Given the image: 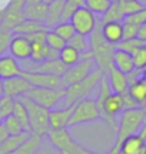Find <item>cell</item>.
<instances>
[{"mask_svg": "<svg viewBox=\"0 0 146 154\" xmlns=\"http://www.w3.org/2000/svg\"><path fill=\"white\" fill-rule=\"evenodd\" d=\"M138 37L146 42V23H143L142 26H139V32H138Z\"/></svg>", "mask_w": 146, "mask_h": 154, "instance_id": "7dc6e473", "label": "cell"}, {"mask_svg": "<svg viewBox=\"0 0 146 154\" xmlns=\"http://www.w3.org/2000/svg\"><path fill=\"white\" fill-rule=\"evenodd\" d=\"M69 46L75 47L76 50H79L80 53H84L89 50V40H87V36H83V34L75 33L73 37L68 42Z\"/></svg>", "mask_w": 146, "mask_h": 154, "instance_id": "836d02e7", "label": "cell"}, {"mask_svg": "<svg viewBox=\"0 0 146 154\" xmlns=\"http://www.w3.org/2000/svg\"><path fill=\"white\" fill-rule=\"evenodd\" d=\"M125 19L123 13L120 10V7H119V3H112L110 7L106 10V13L102 16L100 22L102 23H106V22H122Z\"/></svg>", "mask_w": 146, "mask_h": 154, "instance_id": "4dcf8cb0", "label": "cell"}, {"mask_svg": "<svg viewBox=\"0 0 146 154\" xmlns=\"http://www.w3.org/2000/svg\"><path fill=\"white\" fill-rule=\"evenodd\" d=\"M139 136H141L143 140L146 141V120H145V123L142 124V127H141V130H139V133H138Z\"/></svg>", "mask_w": 146, "mask_h": 154, "instance_id": "c3c4849f", "label": "cell"}, {"mask_svg": "<svg viewBox=\"0 0 146 154\" xmlns=\"http://www.w3.org/2000/svg\"><path fill=\"white\" fill-rule=\"evenodd\" d=\"M72 116V106L70 107H62V109H52L49 113V127L50 130H59V128H68L69 120Z\"/></svg>", "mask_w": 146, "mask_h": 154, "instance_id": "9a60e30c", "label": "cell"}, {"mask_svg": "<svg viewBox=\"0 0 146 154\" xmlns=\"http://www.w3.org/2000/svg\"><path fill=\"white\" fill-rule=\"evenodd\" d=\"M100 32L107 43L118 46L123 40V22H100Z\"/></svg>", "mask_w": 146, "mask_h": 154, "instance_id": "4fadbf2b", "label": "cell"}, {"mask_svg": "<svg viewBox=\"0 0 146 154\" xmlns=\"http://www.w3.org/2000/svg\"><path fill=\"white\" fill-rule=\"evenodd\" d=\"M59 60L62 61L63 64L66 67H70V66H75L76 63L82 60V53L76 50L75 47L66 44L60 51H59Z\"/></svg>", "mask_w": 146, "mask_h": 154, "instance_id": "4316f807", "label": "cell"}, {"mask_svg": "<svg viewBox=\"0 0 146 154\" xmlns=\"http://www.w3.org/2000/svg\"><path fill=\"white\" fill-rule=\"evenodd\" d=\"M141 70H142V76H143V77L146 79V66L143 67V69H141Z\"/></svg>", "mask_w": 146, "mask_h": 154, "instance_id": "f5cc1de1", "label": "cell"}, {"mask_svg": "<svg viewBox=\"0 0 146 154\" xmlns=\"http://www.w3.org/2000/svg\"><path fill=\"white\" fill-rule=\"evenodd\" d=\"M68 3H72V5L76 6H83V0H66Z\"/></svg>", "mask_w": 146, "mask_h": 154, "instance_id": "681fc988", "label": "cell"}, {"mask_svg": "<svg viewBox=\"0 0 146 154\" xmlns=\"http://www.w3.org/2000/svg\"><path fill=\"white\" fill-rule=\"evenodd\" d=\"M110 3H116V2H119V0H109Z\"/></svg>", "mask_w": 146, "mask_h": 154, "instance_id": "11a10c76", "label": "cell"}, {"mask_svg": "<svg viewBox=\"0 0 146 154\" xmlns=\"http://www.w3.org/2000/svg\"><path fill=\"white\" fill-rule=\"evenodd\" d=\"M13 116L16 117L19 123L22 124L24 131H30V120H29V111L22 99H14L13 104Z\"/></svg>", "mask_w": 146, "mask_h": 154, "instance_id": "484cf974", "label": "cell"}, {"mask_svg": "<svg viewBox=\"0 0 146 154\" xmlns=\"http://www.w3.org/2000/svg\"><path fill=\"white\" fill-rule=\"evenodd\" d=\"M34 67H30V69H26L29 72H37V73H46V74H53V76H60L65 72L68 67L63 64L62 61L56 59V60H45L42 63H33Z\"/></svg>", "mask_w": 146, "mask_h": 154, "instance_id": "ac0fdd59", "label": "cell"}, {"mask_svg": "<svg viewBox=\"0 0 146 154\" xmlns=\"http://www.w3.org/2000/svg\"><path fill=\"white\" fill-rule=\"evenodd\" d=\"M40 2H43V0H26V5H36Z\"/></svg>", "mask_w": 146, "mask_h": 154, "instance_id": "816d5d0a", "label": "cell"}, {"mask_svg": "<svg viewBox=\"0 0 146 154\" xmlns=\"http://www.w3.org/2000/svg\"><path fill=\"white\" fill-rule=\"evenodd\" d=\"M0 123H3V126L6 127V130L9 131L10 136H13V134H20V133L24 131V130H23V127H22V124L19 123V120H17L13 114L9 116V117H6L5 120L0 121Z\"/></svg>", "mask_w": 146, "mask_h": 154, "instance_id": "d590c367", "label": "cell"}, {"mask_svg": "<svg viewBox=\"0 0 146 154\" xmlns=\"http://www.w3.org/2000/svg\"><path fill=\"white\" fill-rule=\"evenodd\" d=\"M24 6H26V0H9V5L6 7L13 10H23Z\"/></svg>", "mask_w": 146, "mask_h": 154, "instance_id": "ee69618b", "label": "cell"}, {"mask_svg": "<svg viewBox=\"0 0 146 154\" xmlns=\"http://www.w3.org/2000/svg\"><path fill=\"white\" fill-rule=\"evenodd\" d=\"M50 30H53L57 36H60V37H62L66 43H68L69 40L73 37V34L76 33V32H75V27L72 26V23H70V22H60V23H57L56 26H55L53 29H50Z\"/></svg>", "mask_w": 146, "mask_h": 154, "instance_id": "f546056e", "label": "cell"}, {"mask_svg": "<svg viewBox=\"0 0 146 154\" xmlns=\"http://www.w3.org/2000/svg\"><path fill=\"white\" fill-rule=\"evenodd\" d=\"M96 67V63L93 59H82L75 66H70L66 69V72L62 74V87H69L75 83L82 82L83 79L89 76L92 70Z\"/></svg>", "mask_w": 146, "mask_h": 154, "instance_id": "ba28073f", "label": "cell"}, {"mask_svg": "<svg viewBox=\"0 0 146 154\" xmlns=\"http://www.w3.org/2000/svg\"><path fill=\"white\" fill-rule=\"evenodd\" d=\"M70 23L75 27L76 33L83 34V36H90L92 32L96 29L99 20H97L95 13H92L87 7L79 6L70 17Z\"/></svg>", "mask_w": 146, "mask_h": 154, "instance_id": "52a82bcc", "label": "cell"}, {"mask_svg": "<svg viewBox=\"0 0 146 154\" xmlns=\"http://www.w3.org/2000/svg\"><path fill=\"white\" fill-rule=\"evenodd\" d=\"M75 154H99V153L86 149V147H83L82 144H78V146H76V150H75Z\"/></svg>", "mask_w": 146, "mask_h": 154, "instance_id": "bcb514c9", "label": "cell"}, {"mask_svg": "<svg viewBox=\"0 0 146 154\" xmlns=\"http://www.w3.org/2000/svg\"><path fill=\"white\" fill-rule=\"evenodd\" d=\"M5 96V88H3V80L0 79V97Z\"/></svg>", "mask_w": 146, "mask_h": 154, "instance_id": "f907efd6", "label": "cell"}, {"mask_svg": "<svg viewBox=\"0 0 146 154\" xmlns=\"http://www.w3.org/2000/svg\"><path fill=\"white\" fill-rule=\"evenodd\" d=\"M103 76H105V73L102 72L99 67H95L92 70V73L86 79H83L82 82L75 83L72 86L66 87L65 88V97L62 100L63 107H70L80 100L87 99L90 94L93 93V90L97 88Z\"/></svg>", "mask_w": 146, "mask_h": 154, "instance_id": "6da1fadb", "label": "cell"}, {"mask_svg": "<svg viewBox=\"0 0 146 154\" xmlns=\"http://www.w3.org/2000/svg\"><path fill=\"white\" fill-rule=\"evenodd\" d=\"M20 99L24 101V104L27 107L29 120H30V133L40 134V136L46 137L47 131L50 130V127H49V113H50V110L37 104V103H34L33 100H30L26 96L20 97Z\"/></svg>", "mask_w": 146, "mask_h": 154, "instance_id": "5b68a950", "label": "cell"}, {"mask_svg": "<svg viewBox=\"0 0 146 154\" xmlns=\"http://www.w3.org/2000/svg\"><path fill=\"white\" fill-rule=\"evenodd\" d=\"M128 94L135 100L139 107H146V79L141 76L132 82L128 88Z\"/></svg>", "mask_w": 146, "mask_h": 154, "instance_id": "603a6c76", "label": "cell"}, {"mask_svg": "<svg viewBox=\"0 0 146 154\" xmlns=\"http://www.w3.org/2000/svg\"><path fill=\"white\" fill-rule=\"evenodd\" d=\"M119 2H132V0H119Z\"/></svg>", "mask_w": 146, "mask_h": 154, "instance_id": "9f6ffc18", "label": "cell"}, {"mask_svg": "<svg viewBox=\"0 0 146 154\" xmlns=\"http://www.w3.org/2000/svg\"><path fill=\"white\" fill-rule=\"evenodd\" d=\"M3 88H5V96L11 97V99H20L29 93V90L32 88V84L23 76H17L3 80Z\"/></svg>", "mask_w": 146, "mask_h": 154, "instance_id": "8fae6325", "label": "cell"}, {"mask_svg": "<svg viewBox=\"0 0 146 154\" xmlns=\"http://www.w3.org/2000/svg\"><path fill=\"white\" fill-rule=\"evenodd\" d=\"M24 20V13L23 10H13V9H3V17H2V23H0V30H6V32H11L16 26Z\"/></svg>", "mask_w": 146, "mask_h": 154, "instance_id": "ffe728a7", "label": "cell"}, {"mask_svg": "<svg viewBox=\"0 0 146 154\" xmlns=\"http://www.w3.org/2000/svg\"><path fill=\"white\" fill-rule=\"evenodd\" d=\"M9 53L13 56L17 61H26L32 56V43L29 38L22 34H13L9 46Z\"/></svg>", "mask_w": 146, "mask_h": 154, "instance_id": "7c38bea8", "label": "cell"}, {"mask_svg": "<svg viewBox=\"0 0 146 154\" xmlns=\"http://www.w3.org/2000/svg\"><path fill=\"white\" fill-rule=\"evenodd\" d=\"M112 63H113V67L120 70L122 73L125 74H129L135 70V61H133V56L125 51L122 49H115L113 51V56H112Z\"/></svg>", "mask_w": 146, "mask_h": 154, "instance_id": "2e32d148", "label": "cell"}, {"mask_svg": "<svg viewBox=\"0 0 146 154\" xmlns=\"http://www.w3.org/2000/svg\"><path fill=\"white\" fill-rule=\"evenodd\" d=\"M29 134H30V131H23V133H20V134L9 136V138L0 146V154H11L29 137Z\"/></svg>", "mask_w": 146, "mask_h": 154, "instance_id": "83f0119b", "label": "cell"}, {"mask_svg": "<svg viewBox=\"0 0 146 154\" xmlns=\"http://www.w3.org/2000/svg\"><path fill=\"white\" fill-rule=\"evenodd\" d=\"M13 33L11 32H6V30H0V56H3L6 51H9V46H10Z\"/></svg>", "mask_w": 146, "mask_h": 154, "instance_id": "74e56055", "label": "cell"}, {"mask_svg": "<svg viewBox=\"0 0 146 154\" xmlns=\"http://www.w3.org/2000/svg\"><path fill=\"white\" fill-rule=\"evenodd\" d=\"M123 107H125V110H129V109H136V107H139V106H138V103L130 97L129 94L125 93L123 94Z\"/></svg>", "mask_w": 146, "mask_h": 154, "instance_id": "7bdbcfd3", "label": "cell"}, {"mask_svg": "<svg viewBox=\"0 0 146 154\" xmlns=\"http://www.w3.org/2000/svg\"><path fill=\"white\" fill-rule=\"evenodd\" d=\"M146 149V141L139 134H132L120 143L119 154H143Z\"/></svg>", "mask_w": 146, "mask_h": 154, "instance_id": "d6986e66", "label": "cell"}, {"mask_svg": "<svg viewBox=\"0 0 146 154\" xmlns=\"http://www.w3.org/2000/svg\"><path fill=\"white\" fill-rule=\"evenodd\" d=\"M119 3V7H120V10L123 13L125 17L128 16H132V14H135L138 11H141L145 5L142 3L141 0H132V2H118Z\"/></svg>", "mask_w": 146, "mask_h": 154, "instance_id": "d6a6232c", "label": "cell"}, {"mask_svg": "<svg viewBox=\"0 0 146 154\" xmlns=\"http://www.w3.org/2000/svg\"><path fill=\"white\" fill-rule=\"evenodd\" d=\"M13 104H14V99L7 96L0 97V121H3L6 117L13 114Z\"/></svg>", "mask_w": 146, "mask_h": 154, "instance_id": "8d00e7d4", "label": "cell"}, {"mask_svg": "<svg viewBox=\"0 0 146 154\" xmlns=\"http://www.w3.org/2000/svg\"><path fill=\"white\" fill-rule=\"evenodd\" d=\"M145 44H146V42L141 40L139 37H135V38H129V40H122L116 47L125 50V51H128V53H130V54L133 56L136 51L141 49V47H143Z\"/></svg>", "mask_w": 146, "mask_h": 154, "instance_id": "1f68e13d", "label": "cell"}, {"mask_svg": "<svg viewBox=\"0 0 146 154\" xmlns=\"http://www.w3.org/2000/svg\"><path fill=\"white\" fill-rule=\"evenodd\" d=\"M79 6L76 5H72V3H68L65 5V9H63V14H62V22H70V17L72 14L75 13V10L78 9Z\"/></svg>", "mask_w": 146, "mask_h": 154, "instance_id": "b9f144b4", "label": "cell"}, {"mask_svg": "<svg viewBox=\"0 0 146 154\" xmlns=\"http://www.w3.org/2000/svg\"><path fill=\"white\" fill-rule=\"evenodd\" d=\"M115 49H116V46L107 43L106 40L103 38V36H102L100 20H99L96 29L89 36V50L90 53L93 54V60L96 63V67H99L105 74L113 67L112 56Z\"/></svg>", "mask_w": 146, "mask_h": 154, "instance_id": "7a4b0ae2", "label": "cell"}, {"mask_svg": "<svg viewBox=\"0 0 146 154\" xmlns=\"http://www.w3.org/2000/svg\"><path fill=\"white\" fill-rule=\"evenodd\" d=\"M46 44H47L49 47H52V49L60 51L68 43H66L60 36H57L53 30H47V32H46Z\"/></svg>", "mask_w": 146, "mask_h": 154, "instance_id": "e575fe53", "label": "cell"}, {"mask_svg": "<svg viewBox=\"0 0 146 154\" xmlns=\"http://www.w3.org/2000/svg\"><path fill=\"white\" fill-rule=\"evenodd\" d=\"M143 154H146V149H145V151H143Z\"/></svg>", "mask_w": 146, "mask_h": 154, "instance_id": "680465c9", "label": "cell"}, {"mask_svg": "<svg viewBox=\"0 0 146 154\" xmlns=\"http://www.w3.org/2000/svg\"><path fill=\"white\" fill-rule=\"evenodd\" d=\"M66 5V0H55L52 3H47V14L45 19V26L53 29L57 23L62 22L63 9Z\"/></svg>", "mask_w": 146, "mask_h": 154, "instance_id": "44dd1931", "label": "cell"}, {"mask_svg": "<svg viewBox=\"0 0 146 154\" xmlns=\"http://www.w3.org/2000/svg\"><path fill=\"white\" fill-rule=\"evenodd\" d=\"M26 97L33 100L34 103L43 106L46 109H56L59 103H62L65 97V88H46V87H32L26 94Z\"/></svg>", "mask_w": 146, "mask_h": 154, "instance_id": "8992f818", "label": "cell"}, {"mask_svg": "<svg viewBox=\"0 0 146 154\" xmlns=\"http://www.w3.org/2000/svg\"><path fill=\"white\" fill-rule=\"evenodd\" d=\"M46 137L49 143L55 147L60 154H75L78 141L73 140L69 133V128H59V130H49Z\"/></svg>", "mask_w": 146, "mask_h": 154, "instance_id": "9c48e42d", "label": "cell"}, {"mask_svg": "<svg viewBox=\"0 0 146 154\" xmlns=\"http://www.w3.org/2000/svg\"><path fill=\"white\" fill-rule=\"evenodd\" d=\"M24 13V19H30V20H36V22H42L45 24V19L47 14V3L40 2L36 5H26L23 9Z\"/></svg>", "mask_w": 146, "mask_h": 154, "instance_id": "cb8c5ba5", "label": "cell"}, {"mask_svg": "<svg viewBox=\"0 0 146 154\" xmlns=\"http://www.w3.org/2000/svg\"><path fill=\"white\" fill-rule=\"evenodd\" d=\"M145 120L146 107H136V109H129V110L122 111L118 123V134H116V140H115L113 146L120 147V143L126 137H129L132 134H138Z\"/></svg>", "mask_w": 146, "mask_h": 154, "instance_id": "3957f363", "label": "cell"}, {"mask_svg": "<svg viewBox=\"0 0 146 154\" xmlns=\"http://www.w3.org/2000/svg\"><path fill=\"white\" fill-rule=\"evenodd\" d=\"M123 22L132 23V24H136V26H142L143 23H146V6L142 9L141 11H138L132 16H128L123 19Z\"/></svg>", "mask_w": 146, "mask_h": 154, "instance_id": "f35d334b", "label": "cell"}, {"mask_svg": "<svg viewBox=\"0 0 146 154\" xmlns=\"http://www.w3.org/2000/svg\"><path fill=\"white\" fill-rule=\"evenodd\" d=\"M99 119H100V113H99V109L96 104V100L87 97V99L80 100L76 104L72 106V116L69 120L68 128L80 126V124L93 123Z\"/></svg>", "mask_w": 146, "mask_h": 154, "instance_id": "277c9868", "label": "cell"}, {"mask_svg": "<svg viewBox=\"0 0 146 154\" xmlns=\"http://www.w3.org/2000/svg\"><path fill=\"white\" fill-rule=\"evenodd\" d=\"M43 140H45L43 136L30 133L29 137L26 138V140H24V141H23L11 154H37V151L40 150L42 144H43Z\"/></svg>", "mask_w": 146, "mask_h": 154, "instance_id": "7402d4cb", "label": "cell"}, {"mask_svg": "<svg viewBox=\"0 0 146 154\" xmlns=\"http://www.w3.org/2000/svg\"><path fill=\"white\" fill-rule=\"evenodd\" d=\"M20 76L24 77L32 84V87H46V88L62 87V79H60V76H53V74H46V73H37V72H29V70H23Z\"/></svg>", "mask_w": 146, "mask_h": 154, "instance_id": "30bf717a", "label": "cell"}, {"mask_svg": "<svg viewBox=\"0 0 146 154\" xmlns=\"http://www.w3.org/2000/svg\"><path fill=\"white\" fill-rule=\"evenodd\" d=\"M110 5L112 3L109 0H83V6L87 7L92 13H95L96 16H103Z\"/></svg>", "mask_w": 146, "mask_h": 154, "instance_id": "f1b7e54d", "label": "cell"}, {"mask_svg": "<svg viewBox=\"0 0 146 154\" xmlns=\"http://www.w3.org/2000/svg\"><path fill=\"white\" fill-rule=\"evenodd\" d=\"M23 72L22 66L19 64V61L10 54L0 56V79H11V77L20 76Z\"/></svg>", "mask_w": 146, "mask_h": 154, "instance_id": "5bb4252c", "label": "cell"}, {"mask_svg": "<svg viewBox=\"0 0 146 154\" xmlns=\"http://www.w3.org/2000/svg\"><path fill=\"white\" fill-rule=\"evenodd\" d=\"M138 32H139V26L128 23V22H123V40L138 37Z\"/></svg>", "mask_w": 146, "mask_h": 154, "instance_id": "ab89813d", "label": "cell"}, {"mask_svg": "<svg viewBox=\"0 0 146 154\" xmlns=\"http://www.w3.org/2000/svg\"><path fill=\"white\" fill-rule=\"evenodd\" d=\"M133 61L136 69H143L146 66V44L133 54Z\"/></svg>", "mask_w": 146, "mask_h": 154, "instance_id": "60d3db41", "label": "cell"}, {"mask_svg": "<svg viewBox=\"0 0 146 154\" xmlns=\"http://www.w3.org/2000/svg\"><path fill=\"white\" fill-rule=\"evenodd\" d=\"M142 3H146V0H142Z\"/></svg>", "mask_w": 146, "mask_h": 154, "instance_id": "6f0895ef", "label": "cell"}, {"mask_svg": "<svg viewBox=\"0 0 146 154\" xmlns=\"http://www.w3.org/2000/svg\"><path fill=\"white\" fill-rule=\"evenodd\" d=\"M106 77H107L109 86H110L113 93H119V94L128 93V88H129L128 74H125V73H122L120 70L112 67V69L106 73Z\"/></svg>", "mask_w": 146, "mask_h": 154, "instance_id": "e0dca14e", "label": "cell"}, {"mask_svg": "<svg viewBox=\"0 0 146 154\" xmlns=\"http://www.w3.org/2000/svg\"><path fill=\"white\" fill-rule=\"evenodd\" d=\"M9 136H10V134H9V131L6 130V127L3 126V123H0V146L9 138Z\"/></svg>", "mask_w": 146, "mask_h": 154, "instance_id": "f6af8a7d", "label": "cell"}, {"mask_svg": "<svg viewBox=\"0 0 146 154\" xmlns=\"http://www.w3.org/2000/svg\"><path fill=\"white\" fill-rule=\"evenodd\" d=\"M43 30H47V27H46L42 22H36V20L24 19L19 26L14 27L13 33L14 34H22V36H29V34L37 33V32H43Z\"/></svg>", "mask_w": 146, "mask_h": 154, "instance_id": "d4e9b609", "label": "cell"}, {"mask_svg": "<svg viewBox=\"0 0 146 154\" xmlns=\"http://www.w3.org/2000/svg\"><path fill=\"white\" fill-rule=\"evenodd\" d=\"M45 3H52V2H55V0H43Z\"/></svg>", "mask_w": 146, "mask_h": 154, "instance_id": "db71d44e", "label": "cell"}]
</instances>
